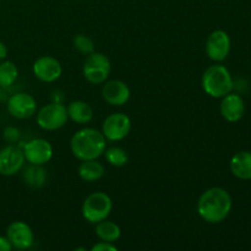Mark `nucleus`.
I'll list each match as a JSON object with an SVG mask.
<instances>
[{"label":"nucleus","instance_id":"24","mask_svg":"<svg viewBox=\"0 0 251 251\" xmlns=\"http://www.w3.org/2000/svg\"><path fill=\"white\" fill-rule=\"evenodd\" d=\"M2 139L10 145H15L21 139V131L15 126H6L2 131Z\"/></svg>","mask_w":251,"mask_h":251},{"label":"nucleus","instance_id":"19","mask_svg":"<svg viewBox=\"0 0 251 251\" xmlns=\"http://www.w3.org/2000/svg\"><path fill=\"white\" fill-rule=\"evenodd\" d=\"M22 179L25 184L29 188L39 189L46 185L47 183V172L43 166H37V164L29 163L28 167L24 169Z\"/></svg>","mask_w":251,"mask_h":251},{"label":"nucleus","instance_id":"8","mask_svg":"<svg viewBox=\"0 0 251 251\" xmlns=\"http://www.w3.org/2000/svg\"><path fill=\"white\" fill-rule=\"evenodd\" d=\"M24 151L16 145H7L0 150V174L4 176H12L19 173L25 166Z\"/></svg>","mask_w":251,"mask_h":251},{"label":"nucleus","instance_id":"29","mask_svg":"<svg viewBox=\"0 0 251 251\" xmlns=\"http://www.w3.org/2000/svg\"><path fill=\"white\" fill-rule=\"evenodd\" d=\"M2 91H4V88L0 87V97H1V96H2Z\"/></svg>","mask_w":251,"mask_h":251},{"label":"nucleus","instance_id":"12","mask_svg":"<svg viewBox=\"0 0 251 251\" xmlns=\"http://www.w3.org/2000/svg\"><path fill=\"white\" fill-rule=\"evenodd\" d=\"M6 237L11 243L12 248L19 250L29 249L34 243L33 230L22 221L10 223L6 229Z\"/></svg>","mask_w":251,"mask_h":251},{"label":"nucleus","instance_id":"13","mask_svg":"<svg viewBox=\"0 0 251 251\" xmlns=\"http://www.w3.org/2000/svg\"><path fill=\"white\" fill-rule=\"evenodd\" d=\"M33 74L42 82H54L63 73V68L58 59L49 55H43L33 63Z\"/></svg>","mask_w":251,"mask_h":251},{"label":"nucleus","instance_id":"23","mask_svg":"<svg viewBox=\"0 0 251 251\" xmlns=\"http://www.w3.org/2000/svg\"><path fill=\"white\" fill-rule=\"evenodd\" d=\"M74 47L78 53L83 54V55H90L91 53L95 51V43L92 39L86 34H76L73 39Z\"/></svg>","mask_w":251,"mask_h":251},{"label":"nucleus","instance_id":"22","mask_svg":"<svg viewBox=\"0 0 251 251\" xmlns=\"http://www.w3.org/2000/svg\"><path fill=\"white\" fill-rule=\"evenodd\" d=\"M105 159L113 167H124L129 161L127 153L122 147H110L105 150Z\"/></svg>","mask_w":251,"mask_h":251},{"label":"nucleus","instance_id":"7","mask_svg":"<svg viewBox=\"0 0 251 251\" xmlns=\"http://www.w3.org/2000/svg\"><path fill=\"white\" fill-rule=\"evenodd\" d=\"M131 130V120L124 113H113L108 115L102 124V134L105 140L120 141L129 135Z\"/></svg>","mask_w":251,"mask_h":251},{"label":"nucleus","instance_id":"27","mask_svg":"<svg viewBox=\"0 0 251 251\" xmlns=\"http://www.w3.org/2000/svg\"><path fill=\"white\" fill-rule=\"evenodd\" d=\"M14 248H12L11 243L7 239V237H2L0 235V251H11Z\"/></svg>","mask_w":251,"mask_h":251},{"label":"nucleus","instance_id":"21","mask_svg":"<svg viewBox=\"0 0 251 251\" xmlns=\"http://www.w3.org/2000/svg\"><path fill=\"white\" fill-rule=\"evenodd\" d=\"M19 77V69L10 60L0 61V87L9 88L16 82Z\"/></svg>","mask_w":251,"mask_h":251},{"label":"nucleus","instance_id":"28","mask_svg":"<svg viewBox=\"0 0 251 251\" xmlns=\"http://www.w3.org/2000/svg\"><path fill=\"white\" fill-rule=\"evenodd\" d=\"M7 56V48L6 46H5V43H2L1 41H0V61L5 60Z\"/></svg>","mask_w":251,"mask_h":251},{"label":"nucleus","instance_id":"16","mask_svg":"<svg viewBox=\"0 0 251 251\" xmlns=\"http://www.w3.org/2000/svg\"><path fill=\"white\" fill-rule=\"evenodd\" d=\"M230 172L242 180L251 179V152L242 151L235 153L230 159Z\"/></svg>","mask_w":251,"mask_h":251},{"label":"nucleus","instance_id":"26","mask_svg":"<svg viewBox=\"0 0 251 251\" xmlns=\"http://www.w3.org/2000/svg\"><path fill=\"white\" fill-rule=\"evenodd\" d=\"M65 100V95H64L63 91L55 90L51 93V102L54 103H64Z\"/></svg>","mask_w":251,"mask_h":251},{"label":"nucleus","instance_id":"11","mask_svg":"<svg viewBox=\"0 0 251 251\" xmlns=\"http://www.w3.org/2000/svg\"><path fill=\"white\" fill-rule=\"evenodd\" d=\"M230 51V38L222 29H216L206 41V54L213 61H223Z\"/></svg>","mask_w":251,"mask_h":251},{"label":"nucleus","instance_id":"9","mask_svg":"<svg viewBox=\"0 0 251 251\" xmlns=\"http://www.w3.org/2000/svg\"><path fill=\"white\" fill-rule=\"evenodd\" d=\"M6 109L16 119H29L37 112V102L31 95L25 92L10 96L6 102Z\"/></svg>","mask_w":251,"mask_h":251},{"label":"nucleus","instance_id":"14","mask_svg":"<svg viewBox=\"0 0 251 251\" xmlns=\"http://www.w3.org/2000/svg\"><path fill=\"white\" fill-rule=\"evenodd\" d=\"M102 97L108 104L114 105V107H122L129 102L130 88L124 81H108L102 88Z\"/></svg>","mask_w":251,"mask_h":251},{"label":"nucleus","instance_id":"2","mask_svg":"<svg viewBox=\"0 0 251 251\" xmlns=\"http://www.w3.org/2000/svg\"><path fill=\"white\" fill-rule=\"evenodd\" d=\"M70 149L77 159H98L105 151V137L102 131L93 127H83L73 135Z\"/></svg>","mask_w":251,"mask_h":251},{"label":"nucleus","instance_id":"1","mask_svg":"<svg viewBox=\"0 0 251 251\" xmlns=\"http://www.w3.org/2000/svg\"><path fill=\"white\" fill-rule=\"evenodd\" d=\"M232 196L223 188H210L198 201V213L205 222L217 225L223 222L232 210Z\"/></svg>","mask_w":251,"mask_h":251},{"label":"nucleus","instance_id":"15","mask_svg":"<svg viewBox=\"0 0 251 251\" xmlns=\"http://www.w3.org/2000/svg\"><path fill=\"white\" fill-rule=\"evenodd\" d=\"M220 110L222 117L229 123H237L243 118L245 112V104L243 98L237 93H228L222 97Z\"/></svg>","mask_w":251,"mask_h":251},{"label":"nucleus","instance_id":"5","mask_svg":"<svg viewBox=\"0 0 251 251\" xmlns=\"http://www.w3.org/2000/svg\"><path fill=\"white\" fill-rule=\"evenodd\" d=\"M69 120L68 109L64 103H49L37 113V124L46 131H55L65 126Z\"/></svg>","mask_w":251,"mask_h":251},{"label":"nucleus","instance_id":"4","mask_svg":"<svg viewBox=\"0 0 251 251\" xmlns=\"http://www.w3.org/2000/svg\"><path fill=\"white\" fill-rule=\"evenodd\" d=\"M112 208L113 202L110 196L103 191H96L85 199L81 212L88 223L96 225L100 221L107 220L112 212Z\"/></svg>","mask_w":251,"mask_h":251},{"label":"nucleus","instance_id":"18","mask_svg":"<svg viewBox=\"0 0 251 251\" xmlns=\"http://www.w3.org/2000/svg\"><path fill=\"white\" fill-rule=\"evenodd\" d=\"M104 167L97 159L82 161V163L78 167V176L83 181H87V183H93V181L100 180L104 176Z\"/></svg>","mask_w":251,"mask_h":251},{"label":"nucleus","instance_id":"10","mask_svg":"<svg viewBox=\"0 0 251 251\" xmlns=\"http://www.w3.org/2000/svg\"><path fill=\"white\" fill-rule=\"evenodd\" d=\"M25 158L28 163L44 166L53 157V146L44 139H33L22 146Z\"/></svg>","mask_w":251,"mask_h":251},{"label":"nucleus","instance_id":"20","mask_svg":"<svg viewBox=\"0 0 251 251\" xmlns=\"http://www.w3.org/2000/svg\"><path fill=\"white\" fill-rule=\"evenodd\" d=\"M96 235L103 242L114 243L119 240L120 235H122V229L115 222L103 220L96 223Z\"/></svg>","mask_w":251,"mask_h":251},{"label":"nucleus","instance_id":"3","mask_svg":"<svg viewBox=\"0 0 251 251\" xmlns=\"http://www.w3.org/2000/svg\"><path fill=\"white\" fill-rule=\"evenodd\" d=\"M202 88L210 97L222 98L234 88L232 75L223 65H212L202 75Z\"/></svg>","mask_w":251,"mask_h":251},{"label":"nucleus","instance_id":"17","mask_svg":"<svg viewBox=\"0 0 251 251\" xmlns=\"http://www.w3.org/2000/svg\"><path fill=\"white\" fill-rule=\"evenodd\" d=\"M69 119L73 120L76 124H87L93 118V109L87 102L83 100H74L68 105Z\"/></svg>","mask_w":251,"mask_h":251},{"label":"nucleus","instance_id":"25","mask_svg":"<svg viewBox=\"0 0 251 251\" xmlns=\"http://www.w3.org/2000/svg\"><path fill=\"white\" fill-rule=\"evenodd\" d=\"M118 248L115 247L113 243H109V242H100L97 243V244L93 245L92 248H91V251H117Z\"/></svg>","mask_w":251,"mask_h":251},{"label":"nucleus","instance_id":"6","mask_svg":"<svg viewBox=\"0 0 251 251\" xmlns=\"http://www.w3.org/2000/svg\"><path fill=\"white\" fill-rule=\"evenodd\" d=\"M110 61L104 54L93 51L90 55H87L85 63H83L82 73L86 80L93 85H100L104 83L105 80L109 77Z\"/></svg>","mask_w":251,"mask_h":251}]
</instances>
